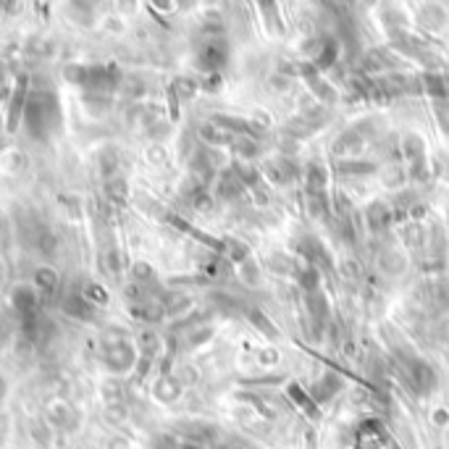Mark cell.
I'll return each mask as SVG.
<instances>
[{"mask_svg": "<svg viewBox=\"0 0 449 449\" xmlns=\"http://www.w3.org/2000/svg\"><path fill=\"white\" fill-rule=\"evenodd\" d=\"M410 376H413V381H415V387H418L420 392H429V389L436 384L434 371H431V366H426V363H415L413 371H410Z\"/></svg>", "mask_w": 449, "mask_h": 449, "instance_id": "obj_1", "label": "cell"}, {"mask_svg": "<svg viewBox=\"0 0 449 449\" xmlns=\"http://www.w3.org/2000/svg\"><path fill=\"white\" fill-rule=\"evenodd\" d=\"M436 111H439V116H441V124H444V129L449 132V108L444 103H436Z\"/></svg>", "mask_w": 449, "mask_h": 449, "instance_id": "obj_2", "label": "cell"}]
</instances>
